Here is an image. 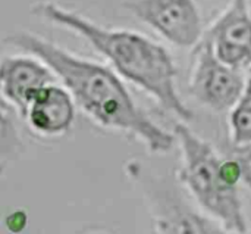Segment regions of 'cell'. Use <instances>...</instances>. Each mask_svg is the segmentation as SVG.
<instances>
[{
  "mask_svg": "<svg viewBox=\"0 0 251 234\" xmlns=\"http://www.w3.org/2000/svg\"><path fill=\"white\" fill-rule=\"evenodd\" d=\"M7 44L35 56L57 75L72 99L97 124L131 134L151 153H168L175 136L144 114L121 78L107 66L79 58L72 52L28 31L9 34Z\"/></svg>",
  "mask_w": 251,
  "mask_h": 234,
  "instance_id": "1",
  "label": "cell"
},
{
  "mask_svg": "<svg viewBox=\"0 0 251 234\" xmlns=\"http://www.w3.org/2000/svg\"><path fill=\"white\" fill-rule=\"evenodd\" d=\"M174 136L182 150L184 167L181 178L199 204L216 217L226 230L238 234L247 233V223L237 186L231 184L222 173L224 159L216 155L210 143L185 124H176Z\"/></svg>",
  "mask_w": 251,
  "mask_h": 234,
  "instance_id": "3",
  "label": "cell"
},
{
  "mask_svg": "<svg viewBox=\"0 0 251 234\" xmlns=\"http://www.w3.org/2000/svg\"><path fill=\"white\" fill-rule=\"evenodd\" d=\"M232 159L237 162L241 180L251 189V143L244 146H234Z\"/></svg>",
  "mask_w": 251,
  "mask_h": 234,
  "instance_id": "11",
  "label": "cell"
},
{
  "mask_svg": "<svg viewBox=\"0 0 251 234\" xmlns=\"http://www.w3.org/2000/svg\"><path fill=\"white\" fill-rule=\"evenodd\" d=\"M219 60L225 65L251 69L250 0H231L226 9L204 32Z\"/></svg>",
  "mask_w": 251,
  "mask_h": 234,
  "instance_id": "6",
  "label": "cell"
},
{
  "mask_svg": "<svg viewBox=\"0 0 251 234\" xmlns=\"http://www.w3.org/2000/svg\"><path fill=\"white\" fill-rule=\"evenodd\" d=\"M24 143L15 127L7 102L0 97V174L22 152Z\"/></svg>",
  "mask_w": 251,
  "mask_h": 234,
  "instance_id": "9",
  "label": "cell"
},
{
  "mask_svg": "<svg viewBox=\"0 0 251 234\" xmlns=\"http://www.w3.org/2000/svg\"><path fill=\"white\" fill-rule=\"evenodd\" d=\"M246 84L247 78L243 71L219 60L210 40L203 35L194 47V62L190 75L191 96L213 112H225L238 103Z\"/></svg>",
  "mask_w": 251,
  "mask_h": 234,
  "instance_id": "4",
  "label": "cell"
},
{
  "mask_svg": "<svg viewBox=\"0 0 251 234\" xmlns=\"http://www.w3.org/2000/svg\"><path fill=\"white\" fill-rule=\"evenodd\" d=\"M32 13L85 38L126 80L147 91L163 109L184 122L194 118L176 88V68L169 52L149 37L121 28H106L53 1H40Z\"/></svg>",
  "mask_w": 251,
  "mask_h": 234,
  "instance_id": "2",
  "label": "cell"
},
{
  "mask_svg": "<svg viewBox=\"0 0 251 234\" xmlns=\"http://www.w3.org/2000/svg\"><path fill=\"white\" fill-rule=\"evenodd\" d=\"M53 81V74L35 56L0 59V97L25 115L32 99Z\"/></svg>",
  "mask_w": 251,
  "mask_h": 234,
  "instance_id": "7",
  "label": "cell"
},
{
  "mask_svg": "<svg viewBox=\"0 0 251 234\" xmlns=\"http://www.w3.org/2000/svg\"><path fill=\"white\" fill-rule=\"evenodd\" d=\"M229 122L234 146L251 143V69L247 77L246 90L238 103L232 108Z\"/></svg>",
  "mask_w": 251,
  "mask_h": 234,
  "instance_id": "10",
  "label": "cell"
},
{
  "mask_svg": "<svg viewBox=\"0 0 251 234\" xmlns=\"http://www.w3.org/2000/svg\"><path fill=\"white\" fill-rule=\"evenodd\" d=\"M124 6L176 47H196L204 35L196 0H128Z\"/></svg>",
  "mask_w": 251,
  "mask_h": 234,
  "instance_id": "5",
  "label": "cell"
},
{
  "mask_svg": "<svg viewBox=\"0 0 251 234\" xmlns=\"http://www.w3.org/2000/svg\"><path fill=\"white\" fill-rule=\"evenodd\" d=\"M25 117L32 128L44 134H59L71 128L75 117L74 99L54 84L44 87L29 103Z\"/></svg>",
  "mask_w": 251,
  "mask_h": 234,
  "instance_id": "8",
  "label": "cell"
},
{
  "mask_svg": "<svg viewBox=\"0 0 251 234\" xmlns=\"http://www.w3.org/2000/svg\"><path fill=\"white\" fill-rule=\"evenodd\" d=\"M212 234H228V233H226V232H224L222 229H219V227H218V229H216V230H215V232H213Z\"/></svg>",
  "mask_w": 251,
  "mask_h": 234,
  "instance_id": "12",
  "label": "cell"
}]
</instances>
